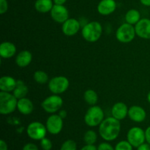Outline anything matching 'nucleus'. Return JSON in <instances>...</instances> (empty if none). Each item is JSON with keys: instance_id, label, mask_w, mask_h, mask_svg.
I'll list each match as a JSON object with an SVG mask.
<instances>
[{"instance_id": "nucleus-1", "label": "nucleus", "mask_w": 150, "mask_h": 150, "mask_svg": "<svg viewBox=\"0 0 150 150\" xmlns=\"http://www.w3.org/2000/svg\"><path fill=\"white\" fill-rule=\"evenodd\" d=\"M121 130L120 120L110 117L104 119L99 125V133L103 139L107 142L114 141L119 136Z\"/></svg>"}, {"instance_id": "nucleus-2", "label": "nucleus", "mask_w": 150, "mask_h": 150, "mask_svg": "<svg viewBox=\"0 0 150 150\" xmlns=\"http://www.w3.org/2000/svg\"><path fill=\"white\" fill-rule=\"evenodd\" d=\"M83 39L89 42H95L103 34L102 25L98 21H91L83 26L81 31Z\"/></svg>"}, {"instance_id": "nucleus-3", "label": "nucleus", "mask_w": 150, "mask_h": 150, "mask_svg": "<svg viewBox=\"0 0 150 150\" xmlns=\"http://www.w3.org/2000/svg\"><path fill=\"white\" fill-rule=\"evenodd\" d=\"M18 99L10 92H0V114L7 115L12 114L17 108Z\"/></svg>"}, {"instance_id": "nucleus-4", "label": "nucleus", "mask_w": 150, "mask_h": 150, "mask_svg": "<svg viewBox=\"0 0 150 150\" xmlns=\"http://www.w3.org/2000/svg\"><path fill=\"white\" fill-rule=\"evenodd\" d=\"M104 120V111L98 105H92L84 116V122L89 127H96Z\"/></svg>"}, {"instance_id": "nucleus-5", "label": "nucleus", "mask_w": 150, "mask_h": 150, "mask_svg": "<svg viewBox=\"0 0 150 150\" xmlns=\"http://www.w3.org/2000/svg\"><path fill=\"white\" fill-rule=\"evenodd\" d=\"M136 29L133 25L128 23H124L119 26L116 32V38L117 40L122 43H128L132 42L136 37Z\"/></svg>"}, {"instance_id": "nucleus-6", "label": "nucleus", "mask_w": 150, "mask_h": 150, "mask_svg": "<svg viewBox=\"0 0 150 150\" xmlns=\"http://www.w3.org/2000/svg\"><path fill=\"white\" fill-rule=\"evenodd\" d=\"M70 81L64 76H56L48 81V89L54 95H60L67 91Z\"/></svg>"}, {"instance_id": "nucleus-7", "label": "nucleus", "mask_w": 150, "mask_h": 150, "mask_svg": "<svg viewBox=\"0 0 150 150\" xmlns=\"http://www.w3.org/2000/svg\"><path fill=\"white\" fill-rule=\"evenodd\" d=\"M63 105V100L59 95H52L45 98L41 103L42 109L48 114L59 111Z\"/></svg>"}, {"instance_id": "nucleus-8", "label": "nucleus", "mask_w": 150, "mask_h": 150, "mask_svg": "<svg viewBox=\"0 0 150 150\" xmlns=\"http://www.w3.org/2000/svg\"><path fill=\"white\" fill-rule=\"evenodd\" d=\"M46 126L40 122H32L26 128V133L30 139L33 140H42L47 133Z\"/></svg>"}, {"instance_id": "nucleus-9", "label": "nucleus", "mask_w": 150, "mask_h": 150, "mask_svg": "<svg viewBox=\"0 0 150 150\" xmlns=\"http://www.w3.org/2000/svg\"><path fill=\"white\" fill-rule=\"evenodd\" d=\"M127 139L134 147H138L146 141L145 131L139 127H133L129 130L127 134Z\"/></svg>"}, {"instance_id": "nucleus-10", "label": "nucleus", "mask_w": 150, "mask_h": 150, "mask_svg": "<svg viewBox=\"0 0 150 150\" xmlns=\"http://www.w3.org/2000/svg\"><path fill=\"white\" fill-rule=\"evenodd\" d=\"M63 119L59 114H52L46 120L45 126L47 130L52 135H57L62 131L63 128Z\"/></svg>"}, {"instance_id": "nucleus-11", "label": "nucleus", "mask_w": 150, "mask_h": 150, "mask_svg": "<svg viewBox=\"0 0 150 150\" xmlns=\"http://www.w3.org/2000/svg\"><path fill=\"white\" fill-rule=\"evenodd\" d=\"M50 13L53 20L59 23H63L69 18V11L64 5L54 4Z\"/></svg>"}, {"instance_id": "nucleus-12", "label": "nucleus", "mask_w": 150, "mask_h": 150, "mask_svg": "<svg viewBox=\"0 0 150 150\" xmlns=\"http://www.w3.org/2000/svg\"><path fill=\"white\" fill-rule=\"evenodd\" d=\"M80 22L76 18H68L62 23V31L66 36L72 37L76 35L80 30Z\"/></svg>"}, {"instance_id": "nucleus-13", "label": "nucleus", "mask_w": 150, "mask_h": 150, "mask_svg": "<svg viewBox=\"0 0 150 150\" xmlns=\"http://www.w3.org/2000/svg\"><path fill=\"white\" fill-rule=\"evenodd\" d=\"M136 35L142 39L150 40V19L142 18L135 25Z\"/></svg>"}, {"instance_id": "nucleus-14", "label": "nucleus", "mask_w": 150, "mask_h": 150, "mask_svg": "<svg viewBox=\"0 0 150 150\" xmlns=\"http://www.w3.org/2000/svg\"><path fill=\"white\" fill-rule=\"evenodd\" d=\"M117 6L115 0H101L98 4L97 10L102 16H108L115 11Z\"/></svg>"}, {"instance_id": "nucleus-15", "label": "nucleus", "mask_w": 150, "mask_h": 150, "mask_svg": "<svg viewBox=\"0 0 150 150\" xmlns=\"http://www.w3.org/2000/svg\"><path fill=\"white\" fill-rule=\"evenodd\" d=\"M128 117L135 122H142L146 117V112L142 107L133 105L128 110Z\"/></svg>"}, {"instance_id": "nucleus-16", "label": "nucleus", "mask_w": 150, "mask_h": 150, "mask_svg": "<svg viewBox=\"0 0 150 150\" xmlns=\"http://www.w3.org/2000/svg\"><path fill=\"white\" fill-rule=\"evenodd\" d=\"M128 110L127 105L125 103H116L111 108V115L113 117L120 121L128 116Z\"/></svg>"}, {"instance_id": "nucleus-17", "label": "nucleus", "mask_w": 150, "mask_h": 150, "mask_svg": "<svg viewBox=\"0 0 150 150\" xmlns=\"http://www.w3.org/2000/svg\"><path fill=\"white\" fill-rule=\"evenodd\" d=\"M16 46L11 42H3L0 45V56L3 59H10L16 54Z\"/></svg>"}, {"instance_id": "nucleus-18", "label": "nucleus", "mask_w": 150, "mask_h": 150, "mask_svg": "<svg viewBox=\"0 0 150 150\" xmlns=\"http://www.w3.org/2000/svg\"><path fill=\"white\" fill-rule=\"evenodd\" d=\"M17 109L21 114L23 115H29L33 111L34 104L31 100L25 97L18 100Z\"/></svg>"}, {"instance_id": "nucleus-19", "label": "nucleus", "mask_w": 150, "mask_h": 150, "mask_svg": "<svg viewBox=\"0 0 150 150\" xmlns=\"http://www.w3.org/2000/svg\"><path fill=\"white\" fill-rule=\"evenodd\" d=\"M17 85V81L14 78L4 76L0 79V90L3 92H13Z\"/></svg>"}, {"instance_id": "nucleus-20", "label": "nucleus", "mask_w": 150, "mask_h": 150, "mask_svg": "<svg viewBox=\"0 0 150 150\" xmlns=\"http://www.w3.org/2000/svg\"><path fill=\"white\" fill-rule=\"evenodd\" d=\"M32 60V54L27 50L20 51L16 57V63L18 67H25L29 65Z\"/></svg>"}, {"instance_id": "nucleus-21", "label": "nucleus", "mask_w": 150, "mask_h": 150, "mask_svg": "<svg viewBox=\"0 0 150 150\" xmlns=\"http://www.w3.org/2000/svg\"><path fill=\"white\" fill-rule=\"evenodd\" d=\"M53 0H37L35 3V8L40 13H46L51 12L54 5Z\"/></svg>"}, {"instance_id": "nucleus-22", "label": "nucleus", "mask_w": 150, "mask_h": 150, "mask_svg": "<svg viewBox=\"0 0 150 150\" xmlns=\"http://www.w3.org/2000/svg\"><path fill=\"white\" fill-rule=\"evenodd\" d=\"M29 92L28 86L21 80L17 81V85L13 91V95L18 100L25 98Z\"/></svg>"}, {"instance_id": "nucleus-23", "label": "nucleus", "mask_w": 150, "mask_h": 150, "mask_svg": "<svg viewBox=\"0 0 150 150\" xmlns=\"http://www.w3.org/2000/svg\"><path fill=\"white\" fill-rule=\"evenodd\" d=\"M125 21L131 25H136L141 20L140 12L136 9H130L125 14Z\"/></svg>"}, {"instance_id": "nucleus-24", "label": "nucleus", "mask_w": 150, "mask_h": 150, "mask_svg": "<svg viewBox=\"0 0 150 150\" xmlns=\"http://www.w3.org/2000/svg\"><path fill=\"white\" fill-rule=\"evenodd\" d=\"M83 98L85 102L89 105H96L98 101V95L93 89H87L83 94Z\"/></svg>"}, {"instance_id": "nucleus-25", "label": "nucleus", "mask_w": 150, "mask_h": 150, "mask_svg": "<svg viewBox=\"0 0 150 150\" xmlns=\"http://www.w3.org/2000/svg\"><path fill=\"white\" fill-rule=\"evenodd\" d=\"M33 79L35 82L40 83V84H44L49 81L48 74L42 70H37L34 73Z\"/></svg>"}, {"instance_id": "nucleus-26", "label": "nucleus", "mask_w": 150, "mask_h": 150, "mask_svg": "<svg viewBox=\"0 0 150 150\" xmlns=\"http://www.w3.org/2000/svg\"><path fill=\"white\" fill-rule=\"evenodd\" d=\"M97 139H98L97 133L92 130H87L83 136V140L86 144H94L97 142Z\"/></svg>"}, {"instance_id": "nucleus-27", "label": "nucleus", "mask_w": 150, "mask_h": 150, "mask_svg": "<svg viewBox=\"0 0 150 150\" xmlns=\"http://www.w3.org/2000/svg\"><path fill=\"white\" fill-rule=\"evenodd\" d=\"M77 144L73 140H67L62 144L60 150H76Z\"/></svg>"}, {"instance_id": "nucleus-28", "label": "nucleus", "mask_w": 150, "mask_h": 150, "mask_svg": "<svg viewBox=\"0 0 150 150\" xmlns=\"http://www.w3.org/2000/svg\"><path fill=\"white\" fill-rule=\"evenodd\" d=\"M115 150H133V146L128 141H121L115 146Z\"/></svg>"}, {"instance_id": "nucleus-29", "label": "nucleus", "mask_w": 150, "mask_h": 150, "mask_svg": "<svg viewBox=\"0 0 150 150\" xmlns=\"http://www.w3.org/2000/svg\"><path fill=\"white\" fill-rule=\"evenodd\" d=\"M40 146L43 150H51L52 149L53 144L50 139L45 137L40 140Z\"/></svg>"}, {"instance_id": "nucleus-30", "label": "nucleus", "mask_w": 150, "mask_h": 150, "mask_svg": "<svg viewBox=\"0 0 150 150\" xmlns=\"http://www.w3.org/2000/svg\"><path fill=\"white\" fill-rule=\"evenodd\" d=\"M8 10V3L7 0H0V14L3 15Z\"/></svg>"}, {"instance_id": "nucleus-31", "label": "nucleus", "mask_w": 150, "mask_h": 150, "mask_svg": "<svg viewBox=\"0 0 150 150\" xmlns=\"http://www.w3.org/2000/svg\"><path fill=\"white\" fill-rule=\"evenodd\" d=\"M98 150H115V149H114V147L110 144L104 142L99 144V146H98Z\"/></svg>"}, {"instance_id": "nucleus-32", "label": "nucleus", "mask_w": 150, "mask_h": 150, "mask_svg": "<svg viewBox=\"0 0 150 150\" xmlns=\"http://www.w3.org/2000/svg\"><path fill=\"white\" fill-rule=\"evenodd\" d=\"M23 150H38L37 145L32 143H28L23 147Z\"/></svg>"}, {"instance_id": "nucleus-33", "label": "nucleus", "mask_w": 150, "mask_h": 150, "mask_svg": "<svg viewBox=\"0 0 150 150\" xmlns=\"http://www.w3.org/2000/svg\"><path fill=\"white\" fill-rule=\"evenodd\" d=\"M137 150H150V144L149 143H144L138 146Z\"/></svg>"}, {"instance_id": "nucleus-34", "label": "nucleus", "mask_w": 150, "mask_h": 150, "mask_svg": "<svg viewBox=\"0 0 150 150\" xmlns=\"http://www.w3.org/2000/svg\"><path fill=\"white\" fill-rule=\"evenodd\" d=\"M81 150H98V147H96L94 144H86Z\"/></svg>"}, {"instance_id": "nucleus-35", "label": "nucleus", "mask_w": 150, "mask_h": 150, "mask_svg": "<svg viewBox=\"0 0 150 150\" xmlns=\"http://www.w3.org/2000/svg\"><path fill=\"white\" fill-rule=\"evenodd\" d=\"M145 137H146V141L147 143L150 144V126L146 128L145 130Z\"/></svg>"}, {"instance_id": "nucleus-36", "label": "nucleus", "mask_w": 150, "mask_h": 150, "mask_svg": "<svg viewBox=\"0 0 150 150\" xmlns=\"http://www.w3.org/2000/svg\"><path fill=\"white\" fill-rule=\"evenodd\" d=\"M7 144L4 140H0V150H7Z\"/></svg>"}, {"instance_id": "nucleus-37", "label": "nucleus", "mask_w": 150, "mask_h": 150, "mask_svg": "<svg viewBox=\"0 0 150 150\" xmlns=\"http://www.w3.org/2000/svg\"><path fill=\"white\" fill-rule=\"evenodd\" d=\"M58 114H59V116L61 117V118L63 119V120H64V119H65L67 116V113L65 110H60V111H59Z\"/></svg>"}, {"instance_id": "nucleus-38", "label": "nucleus", "mask_w": 150, "mask_h": 150, "mask_svg": "<svg viewBox=\"0 0 150 150\" xmlns=\"http://www.w3.org/2000/svg\"><path fill=\"white\" fill-rule=\"evenodd\" d=\"M54 4H59V5H64V3L67 1V0H53Z\"/></svg>"}, {"instance_id": "nucleus-39", "label": "nucleus", "mask_w": 150, "mask_h": 150, "mask_svg": "<svg viewBox=\"0 0 150 150\" xmlns=\"http://www.w3.org/2000/svg\"><path fill=\"white\" fill-rule=\"evenodd\" d=\"M141 3L146 7H150V0H140Z\"/></svg>"}, {"instance_id": "nucleus-40", "label": "nucleus", "mask_w": 150, "mask_h": 150, "mask_svg": "<svg viewBox=\"0 0 150 150\" xmlns=\"http://www.w3.org/2000/svg\"><path fill=\"white\" fill-rule=\"evenodd\" d=\"M147 100H148V102L150 103V91L148 92V94H147Z\"/></svg>"}]
</instances>
